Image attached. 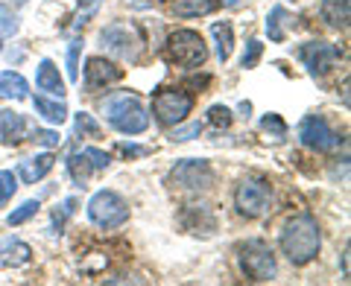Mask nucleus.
Returning a JSON list of instances; mask_svg holds the SVG:
<instances>
[{"label":"nucleus","instance_id":"1","mask_svg":"<svg viewBox=\"0 0 351 286\" xmlns=\"http://www.w3.org/2000/svg\"><path fill=\"white\" fill-rule=\"evenodd\" d=\"M319 246H322V234H319V225H316V219L311 213L293 216L281 231V251L287 255V260L293 266L311 263L316 255H319Z\"/></svg>","mask_w":351,"mask_h":286},{"label":"nucleus","instance_id":"2","mask_svg":"<svg viewBox=\"0 0 351 286\" xmlns=\"http://www.w3.org/2000/svg\"><path fill=\"white\" fill-rule=\"evenodd\" d=\"M103 114L120 135H144L149 129V114L138 94L117 91L103 100Z\"/></svg>","mask_w":351,"mask_h":286},{"label":"nucleus","instance_id":"3","mask_svg":"<svg viewBox=\"0 0 351 286\" xmlns=\"http://www.w3.org/2000/svg\"><path fill=\"white\" fill-rule=\"evenodd\" d=\"M164 59L176 68H199L208 59V47L199 32L193 29H176L164 44Z\"/></svg>","mask_w":351,"mask_h":286},{"label":"nucleus","instance_id":"4","mask_svg":"<svg viewBox=\"0 0 351 286\" xmlns=\"http://www.w3.org/2000/svg\"><path fill=\"white\" fill-rule=\"evenodd\" d=\"M88 219L103 228V231H112V228H120L129 222V205L120 193L114 190H100L91 196V202H88Z\"/></svg>","mask_w":351,"mask_h":286},{"label":"nucleus","instance_id":"5","mask_svg":"<svg viewBox=\"0 0 351 286\" xmlns=\"http://www.w3.org/2000/svg\"><path fill=\"white\" fill-rule=\"evenodd\" d=\"M240 269L249 281L255 283H263V281H272L276 278V255H272V248L263 243V239H249V243L240 248Z\"/></svg>","mask_w":351,"mask_h":286},{"label":"nucleus","instance_id":"6","mask_svg":"<svg viewBox=\"0 0 351 286\" xmlns=\"http://www.w3.org/2000/svg\"><path fill=\"white\" fill-rule=\"evenodd\" d=\"M193 108V96L179 91V88H161L152 96V114L161 126H179Z\"/></svg>","mask_w":351,"mask_h":286},{"label":"nucleus","instance_id":"7","mask_svg":"<svg viewBox=\"0 0 351 286\" xmlns=\"http://www.w3.org/2000/svg\"><path fill=\"white\" fill-rule=\"evenodd\" d=\"M234 205L246 219L263 216L272 205V190L263 179H243L234 190Z\"/></svg>","mask_w":351,"mask_h":286},{"label":"nucleus","instance_id":"8","mask_svg":"<svg viewBox=\"0 0 351 286\" xmlns=\"http://www.w3.org/2000/svg\"><path fill=\"white\" fill-rule=\"evenodd\" d=\"M100 47L106 53H112L117 59L126 62H138L141 56V36L135 32V27L129 24H112L100 32Z\"/></svg>","mask_w":351,"mask_h":286},{"label":"nucleus","instance_id":"9","mask_svg":"<svg viewBox=\"0 0 351 286\" xmlns=\"http://www.w3.org/2000/svg\"><path fill=\"white\" fill-rule=\"evenodd\" d=\"M299 59L313 76H325V73L334 70V64L339 59V50L331 41H307L299 47Z\"/></svg>","mask_w":351,"mask_h":286},{"label":"nucleus","instance_id":"10","mask_svg":"<svg viewBox=\"0 0 351 286\" xmlns=\"http://www.w3.org/2000/svg\"><path fill=\"white\" fill-rule=\"evenodd\" d=\"M211 181H214V172L208 167V161L188 158V161H179L170 170V184L184 187V190H205Z\"/></svg>","mask_w":351,"mask_h":286},{"label":"nucleus","instance_id":"11","mask_svg":"<svg viewBox=\"0 0 351 286\" xmlns=\"http://www.w3.org/2000/svg\"><path fill=\"white\" fill-rule=\"evenodd\" d=\"M299 140L304 143L307 149L328 152V149H334L337 135H334V129L328 126V120H325V117L311 114V117H304V120H302V126H299Z\"/></svg>","mask_w":351,"mask_h":286},{"label":"nucleus","instance_id":"12","mask_svg":"<svg viewBox=\"0 0 351 286\" xmlns=\"http://www.w3.org/2000/svg\"><path fill=\"white\" fill-rule=\"evenodd\" d=\"M120 76H123V70L114 68L108 59H100V56H94V59H88L85 62V91L88 94H97V91H103V88L108 85H114Z\"/></svg>","mask_w":351,"mask_h":286},{"label":"nucleus","instance_id":"13","mask_svg":"<svg viewBox=\"0 0 351 286\" xmlns=\"http://www.w3.org/2000/svg\"><path fill=\"white\" fill-rule=\"evenodd\" d=\"M36 85H38V91H44V94H50V96H62L68 94L64 91V82H62V76H59V68L53 64L50 59H41V64H38V73H36Z\"/></svg>","mask_w":351,"mask_h":286},{"label":"nucleus","instance_id":"14","mask_svg":"<svg viewBox=\"0 0 351 286\" xmlns=\"http://www.w3.org/2000/svg\"><path fill=\"white\" fill-rule=\"evenodd\" d=\"M53 164H56V158H53L50 152H44V155H36V158L21 161L18 175L24 179V184H36V181H41L44 175H47V172L53 170Z\"/></svg>","mask_w":351,"mask_h":286},{"label":"nucleus","instance_id":"15","mask_svg":"<svg viewBox=\"0 0 351 286\" xmlns=\"http://www.w3.org/2000/svg\"><path fill=\"white\" fill-rule=\"evenodd\" d=\"M0 135L6 143H21L27 135V117L12 112V108H3L0 112Z\"/></svg>","mask_w":351,"mask_h":286},{"label":"nucleus","instance_id":"16","mask_svg":"<svg viewBox=\"0 0 351 286\" xmlns=\"http://www.w3.org/2000/svg\"><path fill=\"white\" fill-rule=\"evenodd\" d=\"M32 108L47 120V123H53V126H62L64 120H68V108H64V103L59 100H50V96H44V94H38L36 100H32Z\"/></svg>","mask_w":351,"mask_h":286},{"label":"nucleus","instance_id":"17","mask_svg":"<svg viewBox=\"0 0 351 286\" xmlns=\"http://www.w3.org/2000/svg\"><path fill=\"white\" fill-rule=\"evenodd\" d=\"M290 27H293V15L287 12V9H284V6L269 9V18H267V36H269V41L281 44L284 38H287Z\"/></svg>","mask_w":351,"mask_h":286},{"label":"nucleus","instance_id":"18","mask_svg":"<svg viewBox=\"0 0 351 286\" xmlns=\"http://www.w3.org/2000/svg\"><path fill=\"white\" fill-rule=\"evenodd\" d=\"M348 12H351V0H322L319 15L325 24L331 27H348Z\"/></svg>","mask_w":351,"mask_h":286},{"label":"nucleus","instance_id":"19","mask_svg":"<svg viewBox=\"0 0 351 286\" xmlns=\"http://www.w3.org/2000/svg\"><path fill=\"white\" fill-rule=\"evenodd\" d=\"M29 91L27 79L15 70H3L0 73V100H24Z\"/></svg>","mask_w":351,"mask_h":286},{"label":"nucleus","instance_id":"20","mask_svg":"<svg viewBox=\"0 0 351 286\" xmlns=\"http://www.w3.org/2000/svg\"><path fill=\"white\" fill-rule=\"evenodd\" d=\"M211 36L217 41V59L219 62H228V56H232L234 50V29L228 21H217V24H211Z\"/></svg>","mask_w":351,"mask_h":286},{"label":"nucleus","instance_id":"21","mask_svg":"<svg viewBox=\"0 0 351 286\" xmlns=\"http://www.w3.org/2000/svg\"><path fill=\"white\" fill-rule=\"evenodd\" d=\"M29 257H32V248L27 243H21V239H6L0 246V263H6V266H24V263H29Z\"/></svg>","mask_w":351,"mask_h":286},{"label":"nucleus","instance_id":"22","mask_svg":"<svg viewBox=\"0 0 351 286\" xmlns=\"http://www.w3.org/2000/svg\"><path fill=\"white\" fill-rule=\"evenodd\" d=\"M214 0H173V12L176 18H199L214 12Z\"/></svg>","mask_w":351,"mask_h":286},{"label":"nucleus","instance_id":"23","mask_svg":"<svg viewBox=\"0 0 351 286\" xmlns=\"http://www.w3.org/2000/svg\"><path fill=\"white\" fill-rule=\"evenodd\" d=\"M68 172L76 187H85L88 184V175H91V161L85 158V152L80 155V152H73V155L68 158Z\"/></svg>","mask_w":351,"mask_h":286},{"label":"nucleus","instance_id":"24","mask_svg":"<svg viewBox=\"0 0 351 286\" xmlns=\"http://www.w3.org/2000/svg\"><path fill=\"white\" fill-rule=\"evenodd\" d=\"M73 129H76V135H82V138H100V135H103V126L97 123L91 114H85V112L76 114Z\"/></svg>","mask_w":351,"mask_h":286},{"label":"nucleus","instance_id":"25","mask_svg":"<svg viewBox=\"0 0 351 286\" xmlns=\"http://www.w3.org/2000/svg\"><path fill=\"white\" fill-rule=\"evenodd\" d=\"M261 126H263V131H267L272 140H284V138H287V123L281 120V114H267L261 120Z\"/></svg>","mask_w":351,"mask_h":286},{"label":"nucleus","instance_id":"26","mask_svg":"<svg viewBox=\"0 0 351 286\" xmlns=\"http://www.w3.org/2000/svg\"><path fill=\"white\" fill-rule=\"evenodd\" d=\"M18 190V179L12 170H0V207H3Z\"/></svg>","mask_w":351,"mask_h":286},{"label":"nucleus","instance_id":"27","mask_svg":"<svg viewBox=\"0 0 351 286\" xmlns=\"http://www.w3.org/2000/svg\"><path fill=\"white\" fill-rule=\"evenodd\" d=\"M38 207H41V205H38L36 199L24 202V205L18 207V211H12V213H9V225H24L29 216H36V213H38Z\"/></svg>","mask_w":351,"mask_h":286},{"label":"nucleus","instance_id":"28","mask_svg":"<svg viewBox=\"0 0 351 286\" xmlns=\"http://www.w3.org/2000/svg\"><path fill=\"white\" fill-rule=\"evenodd\" d=\"M261 53H263V44H261V41H249V44H246V50H243V56H240V68L252 70V68L258 64Z\"/></svg>","mask_w":351,"mask_h":286},{"label":"nucleus","instance_id":"29","mask_svg":"<svg viewBox=\"0 0 351 286\" xmlns=\"http://www.w3.org/2000/svg\"><path fill=\"white\" fill-rule=\"evenodd\" d=\"M80 50H82V41H73L71 50H68V76H71V82L80 79Z\"/></svg>","mask_w":351,"mask_h":286},{"label":"nucleus","instance_id":"30","mask_svg":"<svg viewBox=\"0 0 351 286\" xmlns=\"http://www.w3.org/2000/svg\"><path fill=\"white\" fill-rule=\"evenodd\" d=\"M29 138L36 140V143H41V146H47V149L59 146V140H62V138H59V131H50V129H36Z\"/></svg>","mask_w":351,"mask_h":286},{"label":"nucleus","instance_id":"31","mask_svg":"<svg viewBox=\"0 0 351 286\" xmlns=\"http://www.w3.org/2000/svg\"><path fill=\"white\" fill-rule=\"evenodd\" d=\"M208 120H211L214 126H223V129H228V126H232V112H228L226 105H214L211 112H208Z\"/></svg>","mask_w":351,"mask_h":286},{"label":"nucleus","instance_id":"32","mask_svg":"<svg viewBox=\"0 0 351 286\" xmlns=\"http://www.w3.org/2000/svg\"><path fill=\"white\" fill-rule=\"evenodd\" d=\"M85 158L91 161V167H94V170H106L108 164H112V158H108L103 149H94V146H88V149H85Z\"/></svg>","mask_w":351,"mask_h":286},{"label":"nucleus","instance_id":"33","mask_svg":"<svg viewBox=\"0 0 351 286\" xmlns=\"http://www.w3.org/2000/svg\"><path fill=\"white\" fill-rule=\"evenodd\" d=\"M202 131V123H188V126H179L170 131V140H191Z\"/></svg>","mask_w":351,"mask_h":286},{"label":"nucleus","instance_id":"34","mask_svg":"<svg viewBox=\"0 0 351 286\" xmlns=\"http://www.w3.org/2000/svg\"><path fill=\"white\" fill-rule=\"evenodd\" d=\"M18 32V18L6 15V9H0V36H15Z\"/></svg>","mask_w":351,"mask_h":286},{"label":"nucleus","instance_id":"35","mask_svg":"<svg viewBox=\"0 0 351 286\" xmlns=\"http://www.w3.org/2000/svg\"><path fill=\"white\" fill-rule=\"evenodd\" d=\"M120 152L123 155H129V158H138V155H147V146H135V143H120Z\"/></svg>","mask_w":351,"mask_h":286},{"label":"nucleus","instance_id":"36","mask_svg":"<svg viewBox=\"0 0 351 286\" xmlns=\"http://www.w3.org/2000/svg\"><path fill=\"white\" fill-rule=\"evenodd\" d=\"M97 3H100V0H80V6H85V9H88V15H91L94 9H97Z\"/></svg>","mask_w":351,"mask_h":286},{"label":"nucleus","instance_id":"37","mask_svg":"<svg viewBox=\"0 0 351 286\" xmlns=\"http://www.w3.org/2000/svg\"><path fill=\"white\" fill-rule=\"evenodd\" d=\"M343 274H346V278H348V248L343 251Z\"/></svg>","mask_w":351,"mask_h":286},{"label":"nucleus","instance_id":"38","mask_svg":"<svg viewBox=\"0 0 351 286\" xmlns=\"http://www.w3.org/2000/svg\"><path fill=\"white\" fill-rule=\"evenodd\" d=\"M219 3H226V6H237L240 0H219Z\"/></svg>","mask_w":351,"mask_h":286}]
</instances>
